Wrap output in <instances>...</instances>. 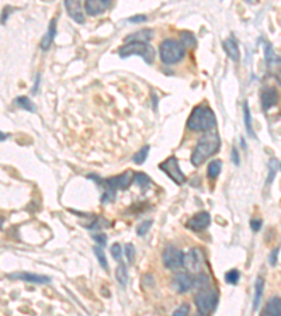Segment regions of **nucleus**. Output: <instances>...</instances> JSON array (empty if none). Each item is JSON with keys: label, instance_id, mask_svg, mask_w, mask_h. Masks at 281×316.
I'll return each mask as SVG.
<instances>
[{"label": "nucleus", "instance_id": "f257e3e1", "mask_svg": "<svg viewBox=\"0 0 281 316\" xmlns=\"http://www.w3.org/2000/svg\"><path fill=\"white\" fill-rule=\"evenodd\" d=\"M89 177L94 178V181L100 187H104L103 196H101V203L103 204H107V203L113 201L116 198V191L128 188V185L131 184V181L134 180V176H132L130 171H125V173L120 174V176L107 178V180H101L98 176H94V174H90Z\"/></svg>", "mask_w": 281, "mask_h": 316}, {"label": "nucleus", "instance_id": "f03ea898", "mask_svg": "<svg viewBox=\"0 0 281 316\" xmlns=\"http://www.w3.org/2000/svg\"><path fill=\"white\" fill-rule=\"evenodd\" d=\"M219 145H221V139L216 132H208L205 134L203 138L197 142V146L193 151L191 155V163L193 166H201L214 153L219 151Z\"/></svg>", "mask_w": 281, "mask_h": 316}, {"label": "nucleus", "instance_id": "7ed1b4c3", "mask_svg": "<svg viewBox=\"0 0 281 316\" xmlns=\"http://www.w3.org/2000/svg\"><path fill=\"white\" fill-rule=\"evenodd\" d=\"M216 125L215 114L207 105H197L187 119V128L194 132H205Z\"/></svg>", "mask_w": 281, "mask_h": 316}, {"label": "nucleus", "instance_id": "20e7f679", "mask_svg": "<svg viewBox=\"0 0 281 316\" xmlns=\"http://www.w3.org/2000/svg\"><path fill=\"white\" fill-rule=\"evenodd\" d=\"M160 59L166 65H175L183 59L186 55V48L182 42L167 38L160 44Z\"/></svg>", "mask_w": 281, "mask_h": 316}, {"label": "nucleus", "instance_id": "39448f33", "mask_svg": "<svg viewBox=\"0 0 281 316\" xmlns=\"http://www.w3.org/2000/svg\"><path fill=\"white\" fill-rule=\"evenodd\" d=\"M194 302L200 315H209L211 312L215 310L218 305V292L209 287L201 288L194 296Z\"/></svg>", "mask_w": 281, "mask_h": 316}, {"label": "nucleus", "instance_id": "423d86ee", "mask_svg": "<svg viewBox=\"0 0 281 316\" xmlns=\"http://www.w3.org/2000/svg\"><path fill=\"white\" fill-rule=\"evenodd\" d=\"M118 55L121 58H128L131 55H139L144 58L148 65H150L155 58V51L152 46L148 45V42H125L124 45L120 46Z\"/></svg>", "mask_w": 281, "mask_h": 316}, {"label": "nucleus", "instance_id": "0eeeda50", "mask_svg": "<svg viewBox=\"0 0 281 316\" xmlns=\"http://www.w3.org/2000/svg\"><path fill=\"white\" fill-rule=\"evenodd\" d=\"M159 167H160V170L164 171L176 184L180 185L186 181V176H184V173L182 171V169H180V166H179V160H177L176 156H170V158H167L164 162H162V163L159 165Z\"/></svg>", "mask_w": 281, "mask_h": 316}, {"label": "nucleus", "instance_id": "6e6552de", "mask_svg": "<svg viewBox=\"0 0 281 316\" xmlns=\"http://www.w3.org/2000/svg\"><path fill=\"white\" fill-rule=\"evenodd\" d=\"M184 253L180 249H177L175 246H166L162 255V260H163L164 267H167L170 270H177L183 266Z\"/></svg>", "mask_w": 281, "mask_h": 316}, {"label": "nucleus", "instance_id": "1a4fd4ad", "mask_svg": "<svg viewBox=\"0 0 281 316\" xmlns=\"http://www.w3.org/2000/svg\"><path fill=\"white\" fill-rule=\"evenodd\" d=\"M193 285H194V278L187 273H177L172 280V288L179 294L187 292L189 290H191Z\"/></svg>", "mask_w": 281, "mask_h": 316}, {"label": "nucleus", "instance_id": "9d476101", "mask_svg": "<svg viewBox=\"0 0 281 316\" xmlns=\"http://www.w3.org/2000/svg\"><path fill=\"white\" fill-rule=\"evenodd\" d=\"M209 222H211V217H209L208 212H207V211H201V212H198V214H196V215H193V217L190 218L189 221H187V224H186V226H187L189 229H191V231L201 232L208 228Z\"/></svg>", "mask_w": 281, "mask_h": 316}, {"label": "nucleus", "instance_id": "9b49d317", "mask_svg": "<svg viewBox=\"0 0 281 316\" xmlns=\"http://www.w3.org/2000/svg\"><path fill=\"white\" fill-rule=\"evenodd\" d=\"M204 263V256L200 249H191L184 255L183 266L190 271H198Z\"/></svg>", "mask_w": 281, "mask_h": 316}, {"label": "nucleus", "instance_id": "f8f14e48", "mask_svg": "<svg viewBox=\"0 0 281 316\" xmlns=\"http://www.w3.org/2000/svg\"><path fill=\"white\" fill-rule=\"evenodd\" d=\"M111 6V0H86L85 10L89 16H98L107 12Z\"/></svg>", "mask_w": 281, "mask_h": 316}, {"label": "nucleus", "instance_id": "ddd939ff", "mask_svg": "<svg viewBox=\"0 0 281 316\" xmlns=\"http://www.w3.org/2000/svg\"><path fill=\"white\" fill-rule=\"evenodd\" d=\"M65 9L69 17L82 24L85 23V14L82 12V0H65Z\"/></svg>", "mask_w": 281, "mask_h": 316}, {"label": "nucleus", "instance_id": "4468645a", "mask_svg": "<svg viewBox=\"0 0 281 316\" xmlns=\"http://www.w3.org/2000/svg\"><path fill=\"white\" fill-rule=\"evenodd\" d=\"M7 278H12V280H20V281H26V283H33V284L51 283V278H49L48 276H39V274H31V273H13V274H9Z\"/></svg>", "mask_w": 281, "mask_h": 316}, {"label": "nucleus", "instance_id": "2eb2a0df", "mask_svg": "<svg viewBox=\"0 0 281 316\" xmlns=\"http://www.w3.org/2000/svg\"><path fill=\"white\" fill-rule=\"evenodd\" d=\"M278 101V93L274 87H266L262 92V108L263 111H268Z\"/></svg>", "mask_w": 281, "mask_h": 316}, {"label": "nucleus", "instance_id": "dca6fc26", "mask_svg": "<svg viewBox=\"0 0 281 316\" xmlns=\"http://www.w3.org/2000/svg\"><path fill=\"white\" fill-rule=\"evenodd\" d=\"M263 315L267 316H281V298L280 296H271L266 303Z\"/></svg>", "mask_w": 281, "mask_h": 316}, {"label": "nucleus", "instance_id": "f3484780", "mask_svg": "<svg viewBox=\"0 0 281 316\" xmlns=\"http://www.w3.org/2000/svg\"><path fill=\"white\" fill-rule=\"evenodd\" d=\"M223 49H225V52L228 53V56L231 59L235 60V62L239 60L241 52H239V46L236 44V41L234 37H229L228 40L223 41Z\"/></svg>", "mask_w": 281, "mask_h": 316}, {"label": "nucleus", "instance_id": "a211bd4d", "mask_svg": "<svg viewBox=\"0 0 281 316\" xmlns=\"http://www.w3.org/2000/svg\"><path fill=\"white\" fill-rule=\"evenodd\" d=\"M55 34H57V19H52L51 24L48 27V33L41 41V49H44V51L49 49V46H51V44L53 42V38H55Z\"/></svg>", "mask_w": 281, "mask_h": 316}, {"label": "nucleus", "instance_id": "6ab92c4d", "mask_svg": "<svg viewBox=\"0 0 281 316\" xmlns=\"http://www.w3.org/2000/svg\"><path fill=\"white\" fill-rule=\"evenodd\" d=\"M264 292V280L262 277H257L255 283V298H253V312L259 309L260 302H262V296Z\"/></svg>", "mask_w": 281, "mask_h": 316}, {"label": "nucleus", "instance_id": "aec40b11", "mask_svg": "<svg viewBox=\"0 0 281 316\" xmlns=\"http://www.w3.org/2000/svg\"><path fill=\"white\" fill-rule=\"evenodd\" d=\"M152 30L149 28H145L142 31H138L134 33L128 37H125V42H148L152 38Z\"/></svg>", "mask_w": 281, "mask_h": 316}, {"label": "nucleus", "instance_id": "412c9836", "mask_svg": "<svg viewBox=\"0 0 281 316\" xmlns=\"http://www.w3.org/2000/svg\"><path fill=\"white\" fill-rule=\"evenodd\" d=\"M243 119H245V127H246V131L250 137L255 138V131L252 128V119H250V110H249V104L248 101L243 103Z\"/></svg>", "mask_w": 281, "mask_h": 316}, {"label": "nucleus", "instance_id": "4be33fe9", "mask_svg": "<svg viewBox=\"0 0 281 316\" xmlns=\"http://www.w3.org/2000/svg\"><path fill=\"white\" fill-rule=\"evenodd\" d=\"M134 183L141 187V190H146L150 185V178L149 176H146L145 173H134Z\"/></svg>", "mask_w": 281, "mask_h": 316}, {"label": "nucleus", "instance_id": "5701e85b", "mask_svg": "<svg viewBox=\"0 0 281 316\" xmlns=\"http://www.w3.org/2000/svg\"><path fill=\"white\" fill-rule=\"evenodd\" d=\"M221 167H222V162L221 160H212L208 165V169H207V176L209 178H216L221 173Z\"/></svg>", "mask_w": 281, "mask_h": 316}, {"label": "nucleus", "instance_id": "b1692460", "mask_svg": "<svg viewBox=\"0 0 281 316\" xmlns=\"http://www.w3.org/2000/svg\"><path fill=\"white\" fill-rule=\"evenodd\" d=\"M148 153H149V145L142 146V148L132 156L134 163H135V165H142L145 160H146V158H148Z\"/></svg>", "mask_w": 281, "mask_h": 316}, {"label": "nucleus", "instance_id": "393cba45", "mask_svg": "<svg viewBox=\"0 0 281 316\" xmlns=\"http://www.w3.org/2000/svg\"><path fill=\"white\" fill-rule=\"evenodd\" d=\"M16 104L19 105L20 108L26 110V111L34 112L35 111V105L33 104V101L28 99V97H24V96H20L16 99Z\"/></svg>", "mask_w": 281, "mask_h": 316}, {"label": "nucleus", "instance_id": "a878e982", "mask_svg": "<svg viewBox=\"0 0 281 316\" xmlns=\"http://www.w3.org/2000/svg\"><path fill=\"white\" fill-rule=\"evenodd\" d=\"M116 278H117V281L123 287H124L127 281H128V271H127V267H125L124 264L120 262V266L117 267V270H116Z\"/></svg>", "mask_w": 281, "mask_h": 316}, {"label": "nucleus", "instance_id": "bb28decb", "mask_svg": "<svg viewBox=\"0 0 281 316\" xmlns=\"http://www.w3.org/2000/svg\"><path fill=\"white\" fill-rule=\"evenodd\" d=\"M93 251H94V255H96V259H97V262L100 263V266L104 269V270H108V263H107V259H105V255L103 249H101V246L97 244V246H94L93 247Z\"/></svg>", "mask_w": 281, "mask_h": 316}, {"label": "nucleus", "instance_id": "cd10ccee", "mask_svg": "<svg viewBox=\"0 0 281 316\" xmlns=\"http://www.w3.org/2000/svg\"><path fill=\"white\" fill-rule=\"evenodd\" d=\"M277 169H278V163H277V160L275 159H271L270 162H268V174H267V183H273V180L275 177V173H277Z\"/></svg>", "mask_w": 281, "mask_h": 316}, {"label": "nucleus", "instance_id": "c85d7f7f", "mask_svg": "<svg viewBox=\"0 0 281 316\" xmlns=\"http://www.w3.org/2000/svg\"><path fill=\"white\" fill-rule=\"evenodd\" d=\"M182 42H183V45L190 46V48H194V46L197 45L196 37H194L191 33H189V31H187V33H186V31L182 33Z\"/></svg>", "mask_w": 281, "mask_h": 316}, {"label": "nucleus", "instance_id": "c756f323", "mask_svg": "<svg viewBox=\"0 0 281 316\" xmlns=\"http://www.w3.org/2000/svg\"><path fill=\"white\" fill-rule=\"evenodd\" d=\"M194 285H196L198 290L205 288V287H209V278L205 276V274H198V276L194 278Z\"/></svg>", "mask_w": 281, "mask_h": 316}, {"label": "nucleus", "instance_id": "7c9ffc66", "mask_svg": "<svg viewBox=\"0 0 281 316\" xmlns=\"http://www.w3.org/2000/svg\"><path fill=\"white\" fill-rule=\"evenodd\" d=\"M239 278H241V273L238 270H231L225 274V281L228 284H232V285L238 284Z\"/></svg>", "mask_w": 281, "mask_h": 316}, {"label": "nucleus", "instance_id": "2f4dec72", "mask_svg": "<svg viewBox=\"0 0 281 316\" xmlns=\"http://www.w3.org/2000/svg\"><path fill=\"white\" fill-rule=\"evenodd\" d=\"M111 256L114 257V260H117L118 263L121 262L123 259V247L120 243H114L111 246Z\"/></svg>", "mask_w": 281, "mask_h": 316}, {"label": "nucleus", "instance_id": "473e14b6", "mask_svg": "<svg viewBox=\"0 0 281 316\" xmlns=\"http://www.w3.org/2000/svg\"><path fill=\"white\" fill-rule=\"evenodd\" d=\"M125 256L128 259V263L132 264L134 263V259H135V249L131 243H128L125 246Z\"/></svg>", "mask_w": 281, "mask_h": 316}, {"label": "nucleus", "instance_id": "72a5a7b5", "mask_svg": "<svg viewBox=\"0 0 281 316\" xmlns=\"http://www.w3.org/2000/svg\"><path fill=\"white\" fill-rule=\"evenodd\" d=\"M190 312V306H189V303H182L179 308H177L175 312H173V315H176V316H183V315H187Z\"/></svg>", "mask_w": 281, "mask_h": 316}, {"label": "nucleus", "instance_id": "f704fd0d", "mask_svg": "<svg viewBox=\"0 0 281 316\" xmlns=\"http://www.w3.org/2000/svg\"><path fill=\"white\" fill-rule=\"evenodd\" d=\"M150 225H152V221H150V219H148V221H145L144 224L141 225V226H139V228H138V229H137L138 235H139V236H144L145 233L149 231Z\"/></svg>", "mask_w": 281, "mask_h": 316}, {"label": "nucleus", "instance_id": "c9c22d12", "mask_svg": "<svg viewBox=\"0 0 281 316\" xmlns=\"http://www.w3.org/2000/svg\"><path fill=\"white\" fill-rule=\"evenodd\" d=\"M264 49H266V53H264V56H266V62H267V65H270V62H271V59H273V49H271V46L268 45V44H266V46H264Z\"/></svg>", "mask_w": 281, "mask_h": 316}, {"label": "nucleus", "instance_id": "e433bc0d", "mask_svg": "<svg viewBox=\"0 0 281 316\" xmlns=\"http://www.w3.org/2000/svg\"><path fill=\"white\" fill-rule=\"evenodd\" d=\"M93 239H94L100 246H104V244L107 243V236L103 235V233H96V235L93 236Z\"/></svg>", "mask_w": 281, "mask_h": 316}, {"label": "nucleus", "instance_id": "4c0bfd02", "mask_svg": "<svg viewBox=\"0 0 281 316\" xmlns=\"http://www.w3.org/2000/svg\"><path fill=\"white\" fill-rule=\"evenodd\" d=\"M262 219H252L250 221V228H252V231H260V228H262Z\"/></svg>", "mask_w": 281, "mask_h": 316}, {"label": "nucleus", "instance_id": "58836bf2", "mask_svg": "<svg viewBox=\"0 0 281 316\" xmlns=\"http://www.w3.org/2000/svg\"><path fill=\"white\" fill-rule=\"evenodd\" d=\"M278 251H280V249H278V247H275L274 250L271 251V255H270V264H271V266H275V263H277V256H278Z\"/></svg>", "mask_w": 281, "mask_h": 316}, {"label": "nucleus", "instance_id": "ea45409f", "mask_svg": "<svg viewBox=\"0 0 281 316\" xmlns=\"http://www.w3.org/2000/svg\"><path fill=\"white\" fill-rule=\"evenodd\" d=\"M232 160H234V163L236 166L241 163V160H239V153L236 151V148H232Z\"/></svg>", "mask_w": 281, "mask_h": 316}, {"label": "nucleus", "instance_id": "a19ab883", "mask_svg": "<svg viewBox=\"0 0 281 316\" xmlns=\"http://www.w3.org/2000/svg\"><path fill=\"white\" fill-rule=\"evenodd\" d=\"M141 21H146V16H134L130 19V23H141Z\"/></svg>", "mask_w": 281, "mask_h": 316}, {"label": "nucleus", "instance_id": "79ce46f5", "mask_svg": "<svg viewBox=\"0 0 281 316\" xmlns=\"http://www.w3.org/2000/svg\"><path fill=\"white\" fill-rule=\"evenodd\" d=\"M248 3H257V0H246Z\"/></svg>", "mask_w": 281, "mask_h": 316}]
</instances>
